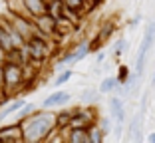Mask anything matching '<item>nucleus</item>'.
<instances>
[{
	"mask_svg": "<svg viewBox=\"0 0 155 143\" xmlns=\"http://www.w3.org/2000/svg\"><path fill=\"white\" fill-rule=\"evenodd\" d=\"M96 62H97V64H104V54H97V60Z\"/></svg>",
	"mask_w": 155,
	"mask_h": 143,
	"instance_id": "nucleus-23",
	"label": "nucleus"
},
{
	"mask_svg": "<svg viewBox=\"0 0 155 143\" xmlns=\"http://www.w3.org/2000/svg\"><path fill=\"white\" fill-rule=\"evenodd\" d=\"M149 141H151V143H155V133H151V135H149Z\"/></svg>",
	"mask_w": 155,
	"mask_h": 143,
	"instance_id": "nucleus-24",
	"label": "nucleus"
},
{
	"mask_svg": "<svg viewBox=\"0 0 155 143\" xmlns=\"http://www.w3.org/2000/svg\"><path fill=\"white\" fill-rule=\"evenodd\" d=\"M70 102V93L68 92H54L52 96H48L44 99V107H54V106H62V103Z\"/></svg>",
	"mask_w": 155,
	"mask_h": 143,
	"instance_id": "nucleus-8",
	"label": "nucleus"
},
{
	"mask_svg": "<svg viewBox=\"0 0 155 143\" xmlns=\"http://www.w3.org/2000/svg\"><path fill=\"white\" fill-rule=\"evenodd\" d=\"M155 42V20H151V24L147 26V32L143 36V42H141V48H139V56H137V74L141 76L143 72V66H145V58H147V52L151 50Z\"/></svg>",
	"mask_w": 155,
	"mask_h": 143,
	"instance_id": "nucleus-3",
	"label": "nucleus"
},
{
	"mask_svg": "<svg viewBox=\"0 0 155 143\" xmlns=\"http://www.w3.org/2000/svg\"><path fill=\"white\" fill-rule=\"evenodd\" d=\"M22 106H24V99H20V97H18V99H14V102H10L4 109L0 111V121H4L6 117H10L12 113H16V111H18Z\"/></svg>",
	"mask_w": 155,
	"mask_h": 143,
	"instance_id": "nucleus-12",
	"label": "nucleus"
},
{
	"mask_svg": "<svg viewBox=\"0 0 155 143\" xmlns=\"http://www.w3.org/2000/svg\"><path fill=\"white\" fill-rule=\"evenodd\" d=\"M110 111H111V115H114V119L117 121V123H121L123 117H125V109H123V99L121 97H114L110 102Z\"/></svg>",
	"mask_w": 155,
	"mask_h": 143,
	"instance_id": "nucleus-9",
	"label": "nucleus"
},
{
	"mask_svg": "<svg viewBox=\"0 0 155 143\" xmlns=\"http://www.w3.org/2000/svg\"><path fill=\"white\" fill-rule=\"evenodd\" d=\"M101 135H104V131H101L100 127L90 129V143H100L101 141Z\"/></svg>",
	"mask_w": 155,
	"mask_h": 143,
	"instance_id": "nucleus-16",
	"label": "nucleus"
},
{
	"mask_svg": "<svg viewBox=\"0 0 155 143\" xmlns=\"http://www.w3.org/2000/svg\"><path fill=\"white\" fill-rule=\"evenodd\" d=\"M84 2H86V0H62V4H64L66 8L74 10V12H80V10L84 8Z\"/></svg>",
	"mask_w": 155,
	"mask_h": 143,
	"instance_id": "nucleus-15",
	"label": "nucleus"
},
{
	"mask_svg": "<svg viewBox=\"0 0 155 143\" xmlns=\"http://www.w3.org/2000/svg\"><path fill=\"white\" fill-rule=\"evenodd\" d=\"M24 82V66L18 62H10L8 58L4 60V92L18 88Z\"/></svg>",
	"mask_w": 155,
	"mask_h": 143,
	"instance_id": "nucleus-2",
	"label": "nucleus"
},
{
	"mask_svg": "<svg viewBox=\"0 0 155 143\" xmlns=\"http://www.w3.org/2000/svg\"><path fill=\"white\" fill-rule=\"evenodd\" d=\"M0 46L4 48V52H6V54H10V52H14L12 38H10L8 30L4 28V24H2V20H0Z\"/></svg>",
	"mask_w": 155,
	"mask_h": 143,
	"instance_id": "nucleus-11",
	"label": "nucleus"
},
{
	"mask_svg": "<svg viewBox=\"0 0 155 143\" xmlns=\"http://www.w3.org/2000/svg\"><path fill=\"white\" fill-rule=\"evenodd\" d=\"M22 2L26 16H30V18H38L48 12V0H22Z\"/></svg>",
	"mask_w": 155,
	"mask_h": 143,
	"instance_id": "nucleus-6",
	"label": "nucleus"
},
{
	"mask_svg": "<svg viewBox=\"0 0 155 143\" xmlns=\"http://www.w3.org/2000/svg\"><path fill=\"white\" fill-rule=\"evenodd\" d=\"M70 141L72 143H90V131H86V127H72Z\"/></svg>",
	"mask_w": 155,
	"mask_h": 143,
	"instance_id": "nucleus-10",
	"label": "nucleus"
},
{
	"mask_svg": "<svg viewBox=\"0 0 155 143\" xmlns=\"http://www.w3.org/2000/svg\"><path fill=\"white\" fill-rule=\"evenodd\" d=\"M100 123H101V125H100V129L104 131V133H105V131H107V129H110V127H107V121H105V119H101Z\"/></svg>",
	"mask_w": 155,
	"mask_h": 143,
	"instance_id": "nucleus-22",
	"label": "nucleus"
},
{
	"mask_svg": "<svg viewBox=\"0 0 155 143\" xmlns=\"http://www.w3.org/2000/svg\"><path fill=\"white\" fill-rule=\"evenodd\" d=\"M70 78H72V72H70V70H64V72H62V74L56 78V82H54V83H56V86H62V83H66Z\"/></svg>",
	"mask_w": 155,
	"mask_h": 143,
	"instance_id": "nucleus-17",
	"label": "nucleus"
},
{
	"mask_svg": "<svg viewBox=\"0 0 155 143\" xmlns=\"http://www.w3.org/2000/svg\"><path fill=\"white\" fill-rule=\"evenodd\" d=\"M153 83H155V74H153Z\"/></svg>",
	"mask_w": 155,
	"mask_h": 143,
	"instance_id": "nucleus-25",
	"label": "nucleus"
},
{
	"mask_svg": "<svg viewBox=\"0 0 155 143\" xmlns=\"http://www.w3.org/2000/svg\"><path fill=\"white\" fill-rule=\"evenodd\" d=\"M84 99H86V102H96L97 96L91 92V89H86V93H84Z\"/></svg>",
	"mask_w": 155,
	"mask_h": 143,
	"instance_id": "nucleus-18",
	"label": "nucleus"
},
{
	"mask_svg": "<svg viewBox=\"0 0 155 143\" xmlns=\"http://www.w3.org/2000/svg\"><path fill=\"white\" fill-rule=\"evenodd\" d=\"M48 2H50V0H48Z\"/></svg>",
	"mask_w": 155,
	"mask_h": 143,
	"instance_id": "nucleus-26",
	"label": "nucleus"
},
{
	"mask_svg": "<svg viewBox=\"0 0 155 143\" xmlns=\"http://www.w3.org/2000/svg\"><path fill=\"white\" fill-rule=\"evenodd\" d=\"M6 58H8V54L4 52V48L0 46V64H4V60H6Z\"/></svg>",
	"mask_w": 155,
	"mask_h": 143,
	"instance_id": "nucleus-21",
	"label": "nucleus"
},
{
	"mask_svg": "<svg viewBox=\"0 0 155 143\" xmlns=\"http://www.w3.org/2000/svg\"><path fill=\"white\" fill-rule=\"evenodd\" d=\"M32 20H34L36 34H40V36H50V34L56 32V18L50 12H46V14H42L38 18H32ZM36 34H34V36H36Z\"/></svg>",
	"mask_w": 155,
	"mask_h": 143,
	"instance_id": "nucleus-4",
	"label": "nucleus"
},
{
	"mask_svg": "<svg viewBox=\"0 0 155 143\" xmlns=\"http://www.w3.org/2000/svg\"><path fill=\"white\" fill-rule=\"evenodd\" d=\"M0 93H2V92H0Z\"/></svg>",
	"mask_w": 155,
	"mask_h": 143,
	"instance_id": "nucleus-27",
	"label": "nucleus"
},
{
	"mask_svg": "<svg viewBox=\"0 0 155 143\" xmlns=\"http://www.w3.org/2000/svg\"><path fill=\"white\" fill-rule=\"evenodd\" d=\"M34 103L32 102H24V106L20 107L18 111H16V115H18V119H24V117H28L30 115V113H34Z\"/></svg>",
	"mask_w": 155,
	"mask_h": 143,
	"instance_id": "nucleus-14",
	"label": "nucleus"
},
{
	"mask_svg": "<svg viewBox=\"0 0 155 143\" xmlns=\"http://www.w3.org/2000/svg\"><path fill=\"white\" fill-rule=\"evenodd\" d=\"M22 135L24 141L36 143L44 137H50V133L58 127V117L52 111H36L22 119Z\"/></svg>",
	"mask_w": 155,
	"mask_h": 143,
	"instance_id": "nucleus-1",
	"label": "nucleus"
},
{
	"mask_svg": "<svg viewBox=\"0 0 155 143\" xmlns=\"http://www.w3.org/2000/svg\"><path fill=\"white\" fill-rule=\"evenodd\" d=\"M119 86V80L117 78H114V76H110V78H105L104 82H101V86H100V93H110L111 89H115Z\"/></svg>",
	"mask_w": 155,
	"mask_h": 143,
	"instance_id": "nucleus-13",
	"label": "nucleus"
},
{
	"mask_svg": "<svg viewBox=\"0 0 155 143\" xmlns=\"http://www.w3.org/2000/svg\"><path fill=\"white\" fill-rule=\"evenodd\" d=\"M0 92L6 93L4 92V66H2V64H0Z\"/></svg>",
	"mask_w": 155,
	"mask_h": 143,
	"instance_id": "nucleus-19",
	"label": "nucleus"
},
{
	"mask_svg": "<svg viewBox=\"0 0 155 143\" xmlns=\"http://www.w3.org/2000/svg\"><path fill=\"white\" fill-rule=\"evenodd\" d=\"M90 44H87V42H80V44H78L76 48H74V52L72 54H68L64 58V60L60 62L58 66H66V64H76V62H80V60H84V58H86L87 54H90Z\"/></svg>",
	"mask_w": 155,
	"mask_h": 143,
	"instance_id": "nucleus-7",
	"label": "nucleus"
},
{
	"mask_svg": "<svg viewBox=\"0 0 155 143\" xmlns=\"http://www.w3.org/2000/svg\"><path fill=\"white\" fill-rule=\"evenodd\" d=\"M14 141H24L22 135V125H6L0 129V143H14Z\"/></svg>",
	"mask_w": 155,
	"mask_h": 143,
	"instance_id": "nucleus-5",
	"label": "nucleus"
},
{
	"mask_svg": "<svg viewBox=\"0 0 155 143\" xmlns=\"http://www.w3.org/2000/svg\"><path fill=\"white\" fill-rule=\"evenodd\" d=\"M125 46H127V42H125V40H119L117 44H115V54H121V50Z\"/></svg>",
	"mask_w": 155,
	"mask_h": 143,
	"instance_id": "nucleus-20",
	"label": "nucleus"
}]
</instances>
